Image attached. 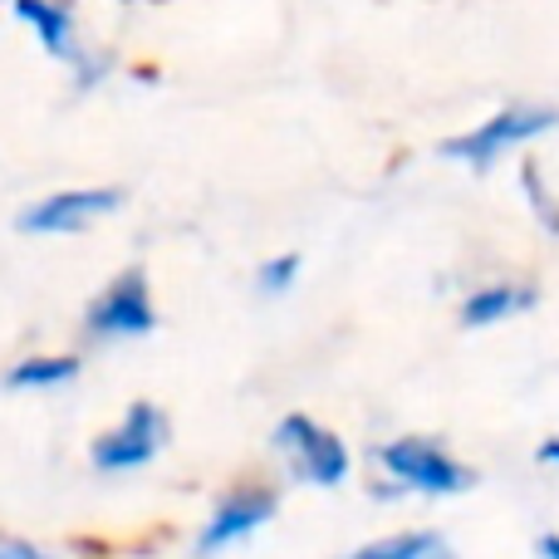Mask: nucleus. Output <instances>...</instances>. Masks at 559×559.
<instances>
[{"instance_id": "20e7f679", "label": "nucleus", "mask_w": 559, "mask_h": 559, "mask_svg": "<svg viewBox=\"0 0 559 559\" xmlns=\"http://www.w3.org/2000/svg\"><path fill=\"white\" fill-rule=\"evenodd\" d=\"M167 447V417L153 403H133L123 413V423L108 427L94 442L88 462L104 476H123V472H143L147 462H157V452Z\"/></svg>"}, {"instance_id": "f3484780", "label": "nucleus", "mask_w": 559, "mask_h": 559, "mask_svg": "<svg viewBox=\"0 0 559 559\" xmlns=\"http://www.w3.org/2000/svg\"><path fill=\"white\" fill-rule=\"evenodd\" d=\"M0 559H5V550H0Z\"/></svg>"}, {"instance_id": "2eb2a0df", "label": "nucleus", "mask_w": 559, "mask_h": 559, "mask_svg": "<svg viewBox=\"0 0 559 559\" xmlns=\"http://www.w3.org/2000/svg\"><path fill=\"white\" fill-rule=\"evenodd\" d=\"M540 462H545V466H559V437H550V442L540 447Z\"/></svg>"}, {"instance_id": "6e6552de", "label": "nucleus", "mask_w": 559, "mask_h": 559, "mask_svg": "<svg viewBox=\"0 0 559 559\" xmlns=\"http://www.w3.org/2000/svg\"><path fill=\"white\" fill-rule=\"evenodd\" d=\"M271 511H275V496L271 491H255V486L231 491L212 515H206L202 535H197V555L212 559V555L231 550V545H241L246 535H255L265 521H271Z\"/></svg>"}, {"instance_id": "7ed1b4c3", "label": "nucleus", "mask_w": 559, "mask_h": 559, "mask_svg": "<svg viewBox=\"0 0 559 559\" xmlns=\"http://www.w3.org/2000/svg\"><path fill=\"white\" fill-rule=\"evenodd\" d=\"M275 452L285 456L289 476L309 481V486H338L348 476V466H354L344 437L319 427L314 417H305V413H289L285 423L275 427Z\"/></svg>"}, {"instance_id": "f8f14e48", "label": "nucleus", "mask_w": 559, "mask_h": 559, "mask_svg": "<svg viewBox=\"0 0 559 559\" xmlns=\"http://www.w3.org/2000/svg\"><path fill=\"white\" fill-rule=\"evenodd\" d=\"M299 280V255L295 251H280L271 261L255 271V285H261V295H289Z\"/></svg>"}, {"instance_id": "1a4fd4ad", "label": "nucleus", "mask_w": 559, "mask_h": 559, "mask_svg": "<svg viewBox=\"0 0 559 559\" xmlns=\"http://www.w3.org/2000/svg\"><path fill=\"white\" fill-rule=\"evenodd\" d=\"M535 305V289L521 285V280H491V285L472 289L462 305V324L472 329H491V324H506V319L525 314Z\"/></svg>"}, {"instance_id": "9d476101", "label": "nucleus", "mask_w": 559, "mask_h": 559, "mask_svg": "<svg viewBox=\"0 0 559 559\" xmlns=\"http://www.w3.org/2000/svg\"><path fill=\"white\" fill-rule=\"evenodd\" d=\"M79 378V358L69 354H39V358H20L5 373V388L15 393H49V388H64Z\"/></svg>"}, {"instance_id": "dca6fc26", "label": "nucleus", "mask_w": 559, "mask_h": 559, "mask_svg": "<svg viewBox=\"0 0 559 559\" xmlns=\"http://www.w3.org/2000/svg\"><path fill=\"white\" fill-rule=\"evenodd\" d=\"M540 559H559V535H545L540 540Z\"/></svg>"}, {"instance_id": "f257e3e1", "label": "nucleus", "mask_w": 559, "mask_h": 559, "mask_svg": "<svg viewBox=\"0 0 559 559\" xmlns=\"http://www.w3.org/2000/svg\"><path fill=\"white\" fill-rule=\"evenodd\" d=\"M555 123H559L555 108L515 104V108H501V114H491L486 123L466 128V133L447 138V143H442V157H447V163L472 167V173H491L501 157H511L515 147H525V143H535V138H545Z\"/></svg>"}, {"instance_id": "0eeeda50", "label": "nucleus", "mask_w": 559, "mask_h": 559, "mask_svg": "<svg viewBox=\"0 0 559 559\" xmlns=\"http://www.w3.org/2000/svg\"><path fill=\"white\" fill-rule=\"evenodd\" d=\"M15 20H20V25H25L29 35H35L55 59L74 64L84 84H94L98 59L84 49V39H79V25H74V10H69L64 0H15Z\"/></svg>"}, {"instance_id": "39448f33", "label": "nucleus", "mask_w": 559, "mask_h": 559, "mask_svg": "<svg viewBox=\"0 0 559 559\" xmlns=\"http://www.w3.org/2000/svg\"><path fill=\"white\" fill-rule=\"evenodd\" d=\"M114 212H118L114 187H74V192H49L39 202H29L15 226L29 236H79Z\"/></svg>"}, {"instance_id": "9b49d317", "label": "nucleus", "mask_w": 559, "mask_h": 559, "mask_svg": "<svg viewBox=\"0 0 559 559\" xmlns=\"http://www.w3.org/2000/svg\"><path fill=\"white\" fill-rule=\"evenodd\" d=\"M348 559H452V545L437 531H403V535L364 545V550H354Z\"/></svg>"}, {"instance_id": "ddd939ff", "label": "nucleus", "mask_w": 559, "mask_h": 559, "mask_svg": "<svg viewBox=\"0 0 559 559\" xmlns=\"http://www.w3.org/2000/svg\"><path fill=\"white\" fill-rule=\"evenodd\" d=\"M525 192L535 197V216H545V226L550 231H559V212H550V197H545V187H540V177H535V167H525Z\"/></svg>"}, {"instance_id": "f03ea898", "label": "nucleus", "mask_w": 559, "mask_h": 559, "mask_svg": "<svg viewBox=\"0 0 559 559\" xmlns=\"http://www.w3.org/2000/svg\"><path fill=\"white\" fill-rule=\"evenodd\" d=\"M378 466L397 491L413 496H456L472 486V472L432 437H393L388 447H378Z\"/></svg>"}, {"instance_id": "423d86ee", "label": "nucleus", "mask_w": 559, "mask_h": 559, "mask_svg": "<svg viewBox=\"0 0 559 559\" xmlns=\"http://www.w3.org/2000/svg\"><path fill=\"white\" fill-rule=\"evenodd\" d=\"M153 324H157V309H153V295H147V280L138 271L118 275L114 285L88 305V334L108 338V344H118V338H143V334H153Z\"/></svg>"}, {"instance_id": "4468645a", "label": "nucleus", "mask_w": 559, "mask_h": 559, "mask_svg": "<svg viewBox=\"0 0 559 559\" xmlns=\"http://www.w3.org/2000/svg\"><path fill=\"white\" fill-rule=\"evenodd\" d=\"M0 550H5V559H59V555L39 550V545H25V540H5Z\"/></svg>"}]
</instances>
